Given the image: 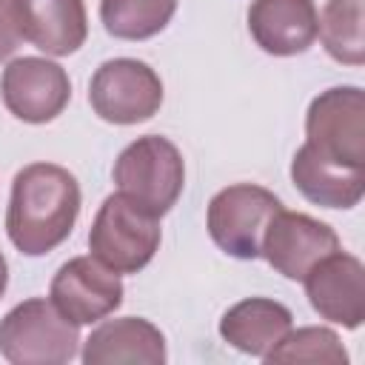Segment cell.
<instances>
[{"mask_svg":"<svg viewBox=\"0 0 365 365\" xmlns=\"http://www.w3.org/2000/svg\"><path fill=\"white\" fill-rule=\"evenodd\" d=\"M80 182L57 163H31L11 180L6 234L26 257H43L63 245L80 217Z\"/></svg>","mask_w":365,"mask_h":365,"instance_id":"cell-1","label":"cell"},{"mask_svg":"<svg viewBox=\"0 0 365 365\" xmlns=\"http://www.w3.org/2000/svg\"><path fill=\"white\" fill-rule=\"evenodd\" d=\"M111 177L120 194L154 217H163L177 205L185 188V163L168 137L145 134L120 151Z\"/></svg>","mask_w":365,"mask_h":365,"instance_id":"cell-2","label":"cell"},{"mask_svg":"<svg viewBox=\"0 0 365 365\" xmlns=\"http://www.w3.org/2000/svg\"><path fill=\"white\" fill-rule=\"evenodd\" d=\"M163 231L160 217L128 200L125 194H108L94 214L88 228V251L114 274H137L143 271L157 248Z\"/></svg>","mask_w":365,"mask_h":365,"instance_id":"cell-3","label":"cell"},{"mask_svg":"<svg viewBox=\"0 0 365 365\" xmlns=\"http://www.w3.org/2000/svg\"><path fill=\"white\" fill-rule=\"evenodd\" d=\"M77 345V325L46 297L23 299L0 319V356L11 365H66Z\"/></svg>","mask_w":365,"mask_h":365,"instance_id":"cell-4","label":"cell"},{"mask_svg":"<svg viewBox=\"0 0 365 365\" xmlns=\"http://www.w3.org/2000/svg\"><path fill=\"white\" fill-rule=\"evenodd\" d=\"M305 145L328 163L365 168V94L359 86H334L311 100Z\"/></svg>","mask_w":365,"mask_h":365,"instance_id":"cell-5","label":"cell"},{"mask_svg":"<svg viewBox=\"0 0 365 365\" xmlns=\"http://www.w3.org/2000/svg\"><path fill=\"white\" fill-rule=\"evenodd\" d=\"M282 200L254 182H234L220 188L205 214L208 234L220 251L234 259H257L262 254V237Z\"/></svg>","mask_w":365,"mask_h":365,"instance_id":"cell-6","label":"cell"},{"mask_svg":"<svg viewBox=\"0 0 365 365\" xmlns=\"http://www.w3.org/2000/svg\"><path fill=\"white\" fill-rule=\"evenodd\" d=\"M91 111L111 125H137L163 106L160 74L134 57H114L97 66L88 83Z\"/></svg>","mask_w":365,"mask_h":365,"instance_id":"cell-7","label":"cell"},{"mask_svg":"<svg viewBox=\"0 0 365 365\" xmlns=\"http://www.w3.org/2000/svg\"><path fill=\"white\" fill-rule=\"evenodd\" d=\"M0 97L11 117L43 125L57 120L71 100L66 68L46 57H14L0 77Z\"/></svg>","mask_w":365,"mask_h":365,"instance_id":"cell-8","label":"cell"},{"mask_svg":"<svg viewBox=\"0 0 365 365\" xmlns=\"http://www.w3.org/2000/svg\"><path fill=\"white\" fill-rule=\"evenodd\" d=\"M123 294L125 288L120 274L106 268L91 254L63 262L48 285V299L77 328L111 317L123 305Z\"/></svg>","mask_w":365,"mask_h":365,"instance_id":"cell-9","label":"cell"},{"mask_svg":"<svg viewBox=\"0 0 365 365\" xmlns=\"http://www.w3.org/2000/svg\"><path fill=\"white\" fill-rule=\"evenodd\" d=\"M339 248H342L339 237L328 222H322L311 214H302V211L279 208L265 228L259 257H265V262L285 279L302 282V277L322 257H328Z\"/></svg>","mask_w":365,"mask_h":365,"instance_id":"cell-10","label":"cell"},{"mask_svg":"<svg viewBox=\"0 0 365 365\" xmlns=\"http://www.w3.org/2000/svg\"><path fill=\"white\" fill-rule=\"evenodd\" d=\"M305 297L311 308L342 328H359L365 319V265L342 248L322 257L305 277Z\"/></svg>","mask_w":365,"mask_h":365,"instance_id":"cell-11","label":"cell"},{"mask_svg":"<svg viewBox=\"0 0 365 365\" xmlns=\"http://www.w3.org/2000/svg\"><path fill=\"white\" fill-rule=\"evenodd\" d=\"M11 11L20 37L51 57L80 51L88 37V14L83 0H11Z\"/></svg>","mask_w":365,"mask_h":365,"instance_id":"cell-12","label":"cell"},{"mask_svg":"<svg viewBox=\"0 0 365 365\" xmlns=\"http://www.w3.org/2000/svg\"><path fill=\"white\" fill-rule=\"evenodd\" d=\"M319 14L314 0H251L248 31L274 57H294L314 46Z\"/></svg>","mask_w":365,"mask_h":365,"instance_id":"cell-13","label":"cell"},{"mask_svg":"<svg viewBox=\"0 0 365 365\" xmlns=\"http://www.w3.org/2000/svg\"><path fill=\"white\" fill-rule=\"evenodd\" d=\"M86 365H163L165 336L143 317H120L100 322L83 342Z\"/></svg>","mask_w":365,"mask_h":365,"instance_id":"cell-14","label":"cell"},{"mask_svg":"<svg viewBox=\"0 0 365 365\" xmlns=\"http://www.w3.org/2000/svg\"><path fill=\"white\" fill-rule=\"evenodd\" d=\"M291 328H294V314L282 302L268 297L240 299L220 319V336L231 348L257 359H265V354L277 348V342Z\"/></svg>","mask_w":365,"mask_h":365,"instance_id":"cell-15","label":"cell"},{"mask_svg":"<svg viewBox=\"0 0 365 365\" xmlns=\"http://www.w3.org/2000/svg\"><path fill=\"white\" fill-rule=\"evenodd\" d=\"M291 182L308 202L345 211L359 205L365 194V168L328 163L302 143L291 160Z\"/></svg>","mask_w":365,"mask_h":365,"instance_id":"cell-16","label":"cell"},{"mask_svg":"<svg viewBox=\"0 0 365 365\" xmlns=\"http://www.w3.org/2000/svg\"><path fill=\"white\" fill-rule=\"evenodd\" d=\"M317 37L328 57L345 66L365 63V3L362 0H328L319 14Z\"/></svg>","mask_w":365,"mask_h":365,"instance_id":"cell-17","label":"cell"},{"mask_svg":"<svg viewBox=\"0 0 365 365\" xmlns=\"http://www.w3.org/2000/svg\"><path fill=\"white\" fill-rule=\"evenodd\" d=\"M177 0H100V23L117 40L157 37L174 17Z\"/></svg>","mask_w":365,"mask_h":365,"instance_id":"cell-18","label":"cell"},{"mask_svg":"<svg viewBox=\"0 0 365 365\" xmlns=\"http://www.w3.org/2000/svg\"><path fill=\"white\" fill-rule=\"evenodd\" d=\"M265 362H322V365H345L348 351L342 348V339L336 331L325 325H305L291 328L277 348L265 354Z\"/></svg>","mask_w":365,"mask_h":365,"instance_id":"cell-19","label":"cell"},{"mask_svg":"<svg viewBox=\"0 0 365 365\" xmlns=\"http://www.w3.org/2000/svg\"><path fill=\"white\" fill-rule=\"evenodd\" d=\"M20 31H17V20L11 11V0H0V63L9 60L17 46H20Z\"/></svg>","mask_w":365,"mask_h":365,"instance_id":"cell-20","label":"cell"},{"mask_svg":"<svg viewBox=\"0 0 365 365\" xmlns=\"http://www.w3.org/2000/svg\"><path fill=\"white\" fill-rule=\"evenodd\" d=\"M6 285H9V262H6V257L0 251V297L6 294Z\"/></svg>","mask_w":365,"mask_h":365,"instance_id":"cell-21","label":"cell"}]
</instances>
